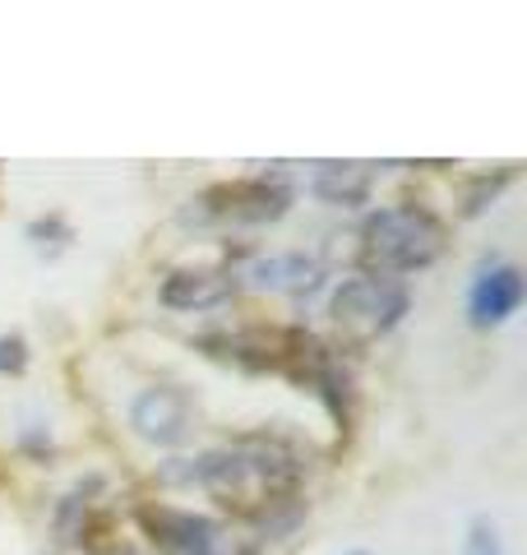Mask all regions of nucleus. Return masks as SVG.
<instances>
[{
	"instance_id": "nucleus-13",
	"label": "nucleus",
	"mask_w": 527,
	"mask_h": 555,
	"mask_svg": "<svg viewBox=\"0 0 527 555\" xmlns=\"http://www.w3.org/2000/svg\"><path fill=\"white\" fill-rule=\"evenodd\" d=\"M463 555H509L504 551V537L490 518H472L467 528V542H463Z\"/></svg>"
},
{
	"instance_id": "nucleus-8",
	"label": "nucleus",
	"mask_w": 527,
	"mask_h": 555,
	"mask_svg": "<svg viewBox=\"0 0 527 555\" xmlns=\"http://www.w3.org/2000/svg\"><path fill=\"white\" fill-rule=\"evenodd\" d=\"M236 273L232 269H171L157 287V301L167 310H214L236 297Z\"/></svg>"
},
{
	"instance_id": "nucleus-5",
	"label": "nucleus",
	"mask_w": 527,
	"mask_h": 555,
	"mask_svg": "<svg viewBox=\"0 0 527 555\" xmlns=\"http://www.w3.org/2000/svg\"><path fill=\"white\" fill-rule=\"evenodd\" d=\"M292 208V185L283 177H236V181H218L208 185L204 195L190 208V218L204 222H232V228H264V222H278Z\"/></svg>"
},
{
	"instance_id": "nucleus-15",
	"label": "nucleus",
	"mask_w": 527,
	"mask_h": 555,
	"mask_svg": "<svg viewBox=\"0 0 527 555\" xmlns=\"http://www.w3.org/2000/svg\"><path fill=\"white\" fill-rule=\"evenodd\" d=\"M509 181H514V171H509V167L500 171L496 181H490V177H481V181H477V190H472V195H467V208H463V214H467V218H472V214H481V208H486L490 199H496V195H500V190H504Z\"/></svg>"
},
{
	"instance_id": "nucleus-9",
	"label": "nucleus",
	"mask_w": 527,
	"mask_h": 555,
	"mask_svg": "<svg viewBox=\"0 0 527 555\" xmlns=\"http://www.w3.org/2000/svg\"><path fill=\"white\" fill-rule=\"evenodd\" d=\"M371 185H375V167L371 163H320L310 177L314 199H324L333 208H357L371 199Z\"/></svg>"
},
{
	"instance_id": "nucleus-3",
	"label": "nucleus",
	"mask_w": 527,
	"mask_h": 555,
	"mask_svg": "<svg viewBox=\"0 0 527 555\" xmlns=\"http://www.w3.org/2000/svg\"><path fill=\"white\" fill-rule=\"evenodd\" d=\"M412 306V292L402 278H380V273H361L333 287L329 297V315L333 328L347 343H375L384 334H394Z\"/></svg>"
},
{
	"instance_id": "nucleus-1",
	"label": "nucleus",
	"mask_w": 527,
	"mask_h": 555,
	"mask_svg": "<svg viewBox=\"0 0 527 555\" xmlns=\"http://www.w3.org/2000/svg\"><path fill=\"white\" fill-rule=\"evenodd\" d=\"M157 477L171 486H200L241 524H264L296 500L306 481V459L283 436H236L195 459H171Z\"/></svg>"
},
{
	"instance_id": "nucleus-6",
	"label": "nucleus",
	"mask_w": 527,
	"mask_h": 555,
	"mask_svg": "<svg viewBox=\"0 0 527 555\" xmlns=\"http://www.w3.org/2000/svg\"><path fill=\"white\" fill-rule=\"evenodd\" d=\"M130 426L139 440L176 449L200 430V403L185 385H149L134 393L130 403Z\"/></svg>"
},
{
	"instance_id": "nucleus-11",
	"label": "nucleus",
	"mask_w": 527,
	"mask_h": 555,
	"mask_svg": "<svg viewBox=\"0 0 527 555\" xmlns=\"http://www.w3.org/2000/svg\"><path fill=\"white\" fill-rule=\"evenodd\" d=\"M98 491V481H83L75 486L61 505H56V537H61V546H83L88 542V509H93V495Z\"/></svg>"
},
{
	"instance_id": "nucleus-14",
	"label": "nucleus",
	"mask_w": 527,
	"mask_h": 555,
	"mask_svg": "<svg viewBox=\"0 0 527 555\" xmlns=\"http://www.w3.org/2000/svg\"><path fill=\"white\" fill-rule=\"evenodd\" d=\"M24 371H28V338L0 334V375H24Z\"/></svg>"
},
{
	"instance_id": "nucleus-4",
	"label": "nucleus",
	"mask_w": 527,
	"mask_h": 555,
	"mask_svg": "<svg viewBox=\"0 0 527 555\" xmlns=\"http://www.w3.org/2000/svg\"><path fill=\"white\" fill-rule=\"evenodd\" d=\"M139 528L163 555H255V546L241 542L232 524H218V518L181 505H163V500L139 505Z\"/></svg>"
},
{
	"instance_id": "nucleus-12",
	"label": "nucleus",
	"mask_w": 527,
	"mask_h": 555,
	"mask_svg": "<svg viewBox=\"0 0 527 555\" xmlns=\"http://www.w3.org/2000/svg\"><path fill=\"white\" fill-rule=\"evenodd\" d=\"M24 236H28L38 250H47V246H51V250H61V246H65V241L75 236V232H69V222H65V218L51 214V218H33L28 228H24Z\"/></svg>"
},
{
	"instance_id": "nucleus-17",
	"label": "nucleus",
	"mask_w": 527,
	"mask_h": 555,
	"mask_svg": "<svg viewBox=\"0 0 527 555\" xmlns=\"http://www.w3.org/2000/svg\"><path fill=\"white\" fill-rule=\"evenodd\" d=\"M351 555H365V551H351Z\"/></svg>"
},
{
	"instance_id": "nucleus-2",
	"label": "nucleus",
	"mask_w": 527,
	"mask_h": 555,
	"mask_svg": "<svg viewBox=\"0 0 527 555\" xmlns=\"http://www.w3.org/2000/svg\"><path fill=\"white\" fill-rule=\"evenodd\" d=\"M439 255H445V222L421 204L375 208L361 222V264L380 278L430 269Z\"/></svg>"
},
{
	"instance_id": "nucleus-7",
	"label": "nucleus",
	"mask_w": 527,
	"mask_h": 555,
	"mask_svg": "<svg viewBox=\"0 0 527 555\" xmlns=\"http://www.w3.org/2000/svg\"><path fill=\"white\" fill-rule=\"evenodd\" d=\"M523 301H527L523 269L509 264V259H490V264L477 269V278L467 287V320L477 328H500L518 315Z\"/></svg>"
},
{
	"instance_id": "nucleus-10",
	"label": "nucleus",
	"mask_w": 527,
	"mask_h": 555,
	"mask_svg": "<svg viewBox=\"0 0 527 555\" xmlns=\"http://www.w3.org/2000/svg\"><path fill=\"white\" fill-rule=\"evenodd\" d=\"M236 278H250V287L259 292H310L320 283V264H310L306 255H269V259L259 255Z\"/></svg>"
},
{
	"instance_id": "nucleus-16",
	"label": "nucleus",
	"mask_w": 527,
	"mask_h": 555,
	"mask_svg": "<svg viewBox=\"0 0 527 555\" xmlns=\"http://www.w3.org/2000/svg\"><path fill=\"white\" fill-rule=\"evenodd\" d=\"M107 555H144V551H139V546H112Z\"/></svg>"
}]
</instances>
